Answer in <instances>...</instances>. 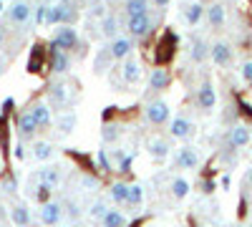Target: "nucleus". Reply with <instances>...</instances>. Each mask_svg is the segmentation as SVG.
Masks as SVG:
<instances>
[{
    "instance_id": "49",
    "label": "nucleus",
    "mask_w": 252,
    "mask_h": 227,
    "mask_svg": "<svg viewBox=\"0 0 252 227\" xmlns=\"http://www.w3.org/2000/svg\"><path fill=\"white\" fill-rule=\"evenodd\" d=\"M247 179H250V184H252V169H250V174H247Z\"/></svg>"
},
{
    "instance_id": "21",
    "label": "nucleus",
    "mask_w": 252,
    "mask_h": 227,
    "mask_svg": "<svg viewBox=\"0 0 252 227\" xmlns=\"http://www.w3.org/2000/svg\"><path fill=\"white\" fill-rule=\"evenodd\" d=\"M31 111H33V116L38 119L40 129H43V127H51V106L46 104V101H38V104H33Z\"/></svg>"
},
{
    "instance_id": "45",
    "label": "nucleus",
    "mask_w": 252,
    "mask_h": 227,
    "mask_svg": "<svg viewBox=\"0 0 252 227\" xmlns=\"http://www.w3.org/2000/svg\"><path fill=\"white\" fill-rule=\"evenodd\" d=\"M10 109H13V98H5L3 101V114H8Z\"/></svg>"
},
{
    "instance_id": "14",
    "label": "nucleus",
    "mask_w": 252,
    "mask_h": 227,
    "mask_svg": "<svg viewBox=\"0 0 252 227\" xmlns=\"http://www.w3.org/2000/svg\"><path fill=\"white\" fill-rule=\"evenodd\" d=\"M146 152H149L152 159L161 162V159L169 157V141H166V139H159V136H152L149 141H146Z\"/></svg>"
},
{
    "instance_id": "9",
    "label": "nucleus",
    "mask_w": 252,
    "mask_h": 227,
    "mask_svg": "<svg viewBox=\"0 0 252 227\" xmlns=\"http://www.w3.org/2000/svg\"><path fill=\"white\" fill-rule=\"evenodd\" d=\"M194 131H197L194 121H189L187 116H177V119H172L169 134H172L174 139H192V136H194Z\"/></svg>"
},
{
    "instance_id": "7",
    "label": "nucleus",
    "mask_w": 252,
    "mask_h": 227,
    "mask_svg": "<svg viewBox=\"0 0 252 227\" xmlns=\"http://www.w3.org/2000/svg\"><path fill=\"white\" fill-rule=\"evenodd\" d=\"M174 162H177L179 169H197V164H199V152H197V147H189V144H187V147H179Z\"/></svg>"
},
{
    "instance_id": "27",
    "label": "nucleus",
    "mask_w": 252,
    "mask_h": 227,
    "mask_svg": "<svg viewBox=\"0 0 252 227\" xmlns=\"http://www.w3.org/2000/svg\"><path fill=\"white\" fill-rule=\"evenodd\" d=\"M101 222H103V227H126V217L119 210H109Z\"/></svg>"
},
{
    "instance_id": "35",
    "label": "nucleus",
    "mask_w": 252,
    "mask_h": 227,
    "mask_svg": "<svg viewBox=\"0 0 252 227\" xmlns=\"http://www.w3.org/2000/svg\"><path fill=\"white\" fill-rule=\"evenodd\" d=\"M106 212H109V207H106L103 202H94V204H91V210H89V215L96 217V220H103V215H106Z\"/></svg>"
},
{
    "instance_id": "32",
    "label": "nucleus",
    "mask_w": 252,
    "mask_h": 227,
    "mask_svg": "<svg viewBox=\"0 0 252 227\" xmlns=\"http://www.w3.org/2000/svg\"><path fill=\"white\" fill-rule=\"evenodd\" d=\"M169 43H177V35H174V33H166V38H164V43H161L159 48H169ZM169 56H174V53H172V51H161V53H159L157 58H159V61H166V58H169Z\"/></svg>"
},
{
    "instance_id": "20",
    "label": "nucleus",
    "mask_w": 252,
    "mask_h": 227,
    "mask_svg": "<svg viewBox=\"0 0 252 227\" xmlns=\"http://www.w3.org/2000/svg\"><path fill=\"white\" fill-rule=\"evenodd\" d=\"M10 220L18 227H28L31 225V210L26 207V204H13L10 207Z\"/></svg>"
},
{
    "instance_id": "18",
    "label": "nucleus",
    "mask_w": 252,
    "mask_h": 227,
    "mask_svg": "<svg viewBox=\"0 0 252 227\" xmlns=\"http://www.w3.org/2000/svg\"><path fill=\"white\" fill-rule=\"evenodd\" d=\"M71 68L68 51H51V71L53 73H66Z\"/></svg>"
},
{
    "instance_id": "1",
    "label": "nucleus",
    "mask_w": 252,
    "mask_h": 227,
    "mask_svg": "<svg viewBox=\"0 0 252 227\" xmlns=\"http://www.w3.org/2000/svg\"><path fill=\"white\" fill-rule=\"evenodd\" d=\"M33 13H35V8L28 0H13L8 8V23H13L18 28H26L33 23Z\"/></svg>"
},
{
    "instance_id": "5",
    "label": "nucleus",
    "mask_w": 252,
    "mask_h": 227,
    "mask_svg": "<svg viewBox=\"0 0 252 227\" xmlns=\"http://www.w3.org/2000/svg\"><path fill=\"white\" fill-rule=\"evenodd\" d=\"M197 106H199L204 114H209V111L217 106V91H215V84L204 81V84L199 86V91H197Z\"/></svg>"
},
{
    "instance_id": "46",
    "label": "nucleus",
    "mask_w": 252,
    "mask_h": 227,
    "mask_svg": "<svg viewBox=\"0 0 252 227\" xmlns=\"http://www.w3.org/2000/svg\"><path fill=\"white\" fill-rule=\"evenodd\" d=\"M152 3H154L157 8H166V5H169V3H172V0H152Z\"/></svg>"
},
{
    "instance_id": "11",
    "label": "nucleus",
    "mask_w": 252,
    "mask_h": 227,
    "mask_svg": "<svg viewBox=\"0 0 252 227\" xmlns=\"http://www.w3.org/2000/svg\"><path fill=\"white\" fill-rule=\"evenodd\" d=\"M63 217V207H61V202H46L43 207H40V222H43L46 227H53L58 225Z\"/></svg>"
},
{
    "instance_id": "17",
    "label": "nucleus",
    "mask_w": 252,
    "mask_h": 227,
    "mask_svg": "<svg viewBox=\"0 0 252 227\" xmlns=\"http://www.w3.org/2000/svg\"><path fill=\"white\" fill-rule=\"evenodd\" d=\"M121 78L126 84H136L141 78V66L136 64L134 58H124V66H121Z\"/></svg>"
},
{
    "instance_id": "24",
    "label": "nucleus",
    "mask_w": 252,
    "mask_h": 227,
    "mask_svg": "<svg viewBox=\"0 0 252 227\" xmlns=\"http://www.w3.org/2000/svg\"><path fill=\"white\" fill-rule=\"evenodd\" d=\"M189 190H192V184H189L187 179H182V177L172 179V184H169V192H172L174 199H184L189 195Z\"/></svg>"
},
{
    "instance_id": "29",
    "label": "nucleus",
    "mask_w": 252,
    "mask_h": 227,
    "mask_svg": "<svg viewBox=\"0 0 252 227\" xmlns=\"http://www.w3.org/2000/svg\"><path fill=\"white\" fill-rule=\"evenodd\" d=\"M109 195H111L114 202H126V199H129V184L114 182V184H111V190H109Z\"/></svg>"
},
{
    "instance_id": "50",
    "label": "nucleus",
    "mask_w": 252,
    "mask_h": 227,
    "mask_svg": "<svg viewBox=\"0 0 252 227\" xmlns=\"http://www.w3.org/2000/svg\"><path fill=\"white\" fill-rule=\"evenodd\" d=\"M0 172H3V162H0Z\"/></svg>"
},
{
    "instance_id": "15",
    "label": "nucleus",
    "mask_w": 252,
    "mask_h": 227,
    "mask_svg": "<svg viewBox=\"0 0 252 227\" xmlns=\"http://www.w3.org/2000/svg\"><path fill=\"white\" fill-rule=\"evenodd\" d=\"M227 141H229V147H232V149H242V147H247V144H250V129L245 127V124H237V127L229 129Z\"/></svg>"
},
{
    "instance_id": "25",
    "label": "nucleus",
    "mask_w": 252,
    "mask_h": 227,
    "mask_svg": "<svg viewBox=\"0 0 252 227\" xmlns=\"http://www.w3.org/2000/svg\"><path fill=\"white\" fill-rule=\"evenodd\" d=\"M124 8H126V15H141V13H149L152 3L149 0H126Z\"/></svg>"
},
{
    "instance_id": "41",
    "label": "nucleus",
    "mask_w": 252,
    "mask_h": 227,
    "mask_svg": "<svg viewBox=\"0 0 252 227\" xmlns=\"http://www.w3.org/2000/svg\"><path fill=\"white\" fill-rule=\"evenodd\" d=\"M89 13H91V15H106V10H103V0H98V3H94V5L89 8Z\"/></svg>"
},
{
    "instance_id": "34",
    "label": "nucleus",
    "mask_w": 252,
    "mask_h": 227,
    "mask_svg": "<svg viewBox=\"0 0 252 227\" xmlns=\"http://www.w3.org/2000/svg\"><path fill=\"white\" fill-rule=\"evenodd\" d=\"M141 199H144L141 187H139V184H131V187H129V199H126V202H129V204H141Z\"/></svg>"
},
{
    "instance_id": "51",
    "label": "nucleus",
    "mask_w": 252,
    "mask_h": 227,
    "mask_svg": "<svg viewBox=\"0 0 252 227\" xmlns=\"http://www.w3.org/2000/svg\"><path fill=\"white\" fill-rule=\"evenodd\" d=\"M0 10H3V3H0Z\"/></svg>"
},
{
    "instance_id": "12",
    "label": "nucleus",
    "mask_w": 252,
    "mask_h": 227,
    "mask_svg": "<svg viewBox=\"0 0 252 227\" xmlns=\"http://www.w3.org/2000/svg\"><path fill=\"white\" fill-rule=\"evenodd\" d=\"M131 48H134V38H129V35L114 38L111 46H109V56L111 58H129L131 56Z\"/></svg>"
},
{
    "instance_id": "40",
    "label": "nucleus",
    "mask_w": 252,
    "mask_h": 227,
    "mask_svg": "<svg viewBox=\"0 0 252 227\" xmlns=\"http://www.w3.org/2000/svg\"><path fill=\"white\" fill-rule=\"evenodd\" d=\"M66 215H68L71 220H78L81 212H78V204H76V202H68V204H66Z\"/></svg>"
},
{
    "instance_id": "23",
    "label": "nucleus",
    "mask_w": 252,
    "mask_h": 227,
    "mask_svg": "<svg viewBox=\"0 0 252 227\" xmlns=\"http://www.w3.org/2000/svg\"><path fill=\"white\" fill-rule=\"evenodd\" d=\"M202 15H204L202 3H187V5H184V18H187L189 26H197L199 20H202Z\"/></svg>"
},
{
    "instance_id": "37",
    "label": "nucleus",
    "mask_w": 252,
    "mask_h": 227,
    "mask_svg": "<svg viewBox=\"0 0 252 227\" xmlns=\"http://www.w3.org/2000/svg\"><path fill=\"white\" fill-rule=\"evenodd\" d=\"M240 73H242V78L247 81V84H252V61H245L242 68H240Z\"/></svg>"
},
{
    "instance_id": "13",
    "label": "nucleus",
    "mask_w": 252,
    "mask_h": 227,
    "mask_svg": "<svg viewBox=\"0 0 252 227\" xmlns=\"http://www.w3.org/2000/svg\"><path fill=\"white\" fill-rule=\"evenodd\" d=\"M169 84H172V73L169 71L161 68V66L152 68V73H149V89L152 91H164Z\"/></svg>"
},
{
    "instance_id": "19",
    "label": "nucleus",
    "mask_w": 252,
    "mask_h": 227,
    "mask_svg": "<svg viewBox=\"0 0 252 227\" xmlns=\"http://www.w3.org/2000/svg\"><path fill=\"white\" fill-rule=\"evenodd\" d=\"M189 58H192L194 64H202L204 58H209V46L202 38H192V43H189Z\"/></svg>"
},
{
    "instance_id": "3",
    "label": "nucleus",
    "mask_w": 252,
    "mask_h": 227,
    "mask_svg": "<svg viewBox=\"0 0 252 227\" xmlns=\"http://www.w3.org/2000/svg\"><path fill=\"white\" fill-rule=\"evenodd\" d=\"M78 46V33L73 26H58L53 38H51V48L53 51H73Z\"/></svg>"
},
{
    "instance_id": "39",
    "label": "nucleus",
    "mask_w": 252,
    "mask_h": 227,
    "mask_svg": "<svg viewBox=\"0 0 252 227\" xmlns=\"http://www.w3.org/2000/svg\"><path fill=\"white\" fill-rule=\"evenodd\" d=\"M131 162H134V154H126V157H124V159L119 162V172H129Z\"/></svg>"
},
{
    "instance_id": "47",
    "label": "nucleus",
    "mask_w": 252,
    "mask_h": 227,
    "mask_svg": "<svg viewBox=\"0 0 252 227\" xmlns=\"http://www.w3.org/2000/svg\"><path fill=\"white\" fill-rule=\"evenodd\" d=\"M15 157H18V159H23V157H26V152H23V147H20V144L15 147Z\"/></svg>"
},
{
    "instance_id": "36",
    "label": "nucleus",
    "mask_w": 252,
    "mask_h": 227,
    "mask_svg": "<svg viewBox=\"0 0 252 227\" xmlns=\"http://www.w3.org/2000/svg\"><path fill=\"white\" fill-rule=\"evenodd\" d=\"M33 18H35V23H38V26H46V18H48V5H35Z\"/></svg>"
},
{
    "instance_id": "2",
    "label": "nucleus",
    "mask_w": 252,
    "mask_h": 227,
    "mask_svg": "<svg viewBox=\"0 0 252 227\" xmlns=\"http://www.w3.org/2000/svg\"><path fill=\"white\" fill-rule=\"evenodd\" d=\"M157 26V20L152 13H141V15H129V20H126V33H129V38H146Z\"/></svg>"
},
{
    "instance_id": "8",
    "label": "nucleus",
    "mask_w": 252,
    "mask_h": 227,
    "mask_svg": "<svg viewBox=\"0 0 252 227\" xmlns=\"http://www.w3.org/2000/svg\"><path fill=\"white\" fill-rule=\"evenodd\" d=\"M68 98H71V89L66 84H51L48 86V104L53 109H63L68 106Z\"/></svg>"
},
{
    "instance_id": "30",
    "label": "nucleus",
    "mask_w": 252,
    "mask_h": 227,
    "mask_svg": "<svg viewBox=\"0 0 252 227\" xmlns=\"http://www.w3.org/2000/svg\"><path fill=\"white\" fill-rule=\"evenodd\" d=\"M76 129V114L73 111H66L61 116V121H58V131L61 134H71Z\"/></svg>"
},
{
    "instance_id": "42",
    "label": "nucleus",
    "mask_w": 252,
    "mask_h": 227,
    "mask_svg": "<svg viewBox=\"0 0 252 227\" xmlns=\"http://www.w3.org/2000/svg\"><path fill=\"white\" fill-rule=\"evenodd\" d=\"M15 190H18V179L10 174V177L5 179V192H15Z\"/></svg>"
},
{
    "instance_id": "6",
    "label": "nucleus",
    "mask_w": 252,
    "mask_h": 227,
    "mask_svg": "<svg viewBox=\"0 0 252 227\" xmlns=\"http://www.w3.org/2000/svg\"><path fill=\"white\" fill-rule=\"evenodd\" d=\"M209 58H212V64H217V66H229L232 64V46H229L227 40H217V43L209 46Z\"/></svg>"
},
{
    "instance_id": "48",
    "label": "nucleus",
    "mask_w": 252,
    "mask_h": 227,
    "mask_svg": "<svg viewBox=\"0 0 252 227\" xmlns=\"http://www.w3.org/2000/svg\"><path fill=\"white\" fill-rule=\"evenodd\" d=\"M3 43H5V28L0 26V46H3Z\"/></svg>"
},
{
    "instance_id": "28",
    "label": "nucleus",
    "mask_w": 252,
    "mask_h": 227,
    "mask_svg": "<svg viewBox=\"0 0 252 227\" xmlns=\"http://www.w3.org/2000/svg\"><path fill=\"white\" fill-rule=\"evenodd\" d=\"M101 33L106 35V38H116V33H119V20H116V15H103Z\"/></svg>"
},
{
    "instance_id": "52",
    "label": "nucleus",
    "mask_w": 252,
    "mask_h": 227,
    "mask_svg": "<svg viewBox=\"0 0 252 227\" xmlns=\"http://www.w3.org/2000/svg\"><path fill=\"white\" fill-rule=\"evenodd\" d=\"M103 3H109V0H103Z\"/></svg>"
},
{
    "instance_id": "16",
    "label": "nucleus",
    "mask_w": 252,
    "mask_h": 227,
    "mask_svg": "<svg viewBox=\"0 0 252 227\" xmlns=\"http://www.w3.org/2000/svg\"><path fill=\"white\" fill-rule=\"evenodd\" d=\"M224 20H227L224 5H220V3H212V5L207 8V23H209V28H212V31H220V28L224 26Z\"/></svg>"
},
{
    "instance_id": "31",
    "label": "nucleus",
    "mask_w": 252,
    "mask_h": 227,
    "mask_svg": "<svg viewBox=\"0 0 252 227\" xmlns=\"http://www.w3.org/2000/svg\"><path fill=\"white\" fill-rule=\"evenodd\" d=\"M119 134H121V131H119L116 124H106V127L101 129V139H103V141H116Z\"/></svg>"
},
{
    "instance_id": "53",
    "label": "nucleus",
    "mask_w": 252,
    "mask_h": 227,
    "mask_svg": "<svg viewBox=\"0 0 252 227\" xmlns=\"http://www.w3.org/2000/svg\"><path fill=\"white\" fill-rule=\"evenodd\" d=\"M247 227H252V225H247Z\"/></svg>"
},
{
    "instance_id": "33",
    "label": "nucleus",
    "mask_w": 252,
    "mask_h": 227,
    "mask_svg": "<svg viewBox=\"0 0 252 227\" xmlns=\"http://www.w3.org/2000/svg\"><path fill=\"white\" fill-rule=\"evenodd\" d=\"M40 46H35V51H33V56H31V61H28V71L31 73H38L40 71V66H43V58H40V51H38Z\"/></svg>"
},
{
    "instance_id": "26",
    "label": "nucleus",
    "mask_w": 252,
    "mask_h": 227,
    "mask_svg": "<svg viewBox=\"0 0 252 227\" xmlns=\"http://www.w3.org/2000/svg\"><path fill=\"white\" fill-rule=\"evenodd\" d=\"M53 154H56V147H53V144H48V141H38V144H33V157H35V159L46 162V159H51Z\"/></svg>"
},
{
    "instance_id": "22",
    "label": "nucleus",
    "mask_w": 252,
    "mask_h": 227,
    "mask_svg": "<svg viewBox=\"0 0 252 227\" xmlns=\"http://www.w3.org/2000/svg\"><path fill=\"white\" fill-rule=\"evenodd\" d=\"M38 179L40 184H46V187H58V182H61V169L58 167H46V169H40L38 172Z\"/></svg>"
},
{
    "instance_id": "44",
    "label": "nucleus",
    "mask_w": 252,
    "mask_h": 227,
    "mask_svg": "<svg viewBox=\"0 0 252 227\" xmlns=\"http://www.w3.org/2000/svg\"><path fill=\"white\" fill-rule=\"evenodd\" d=\"M212 190H215V182H209V179H204V182H202V192H204V195H209V192H212Z\"/></svg>"
},
{
    "instance_id": "43",
    "label": "nucleus",
    "mask_w": 252,
    "mask_h": 227,
    "mask_svg": "<svg viewBox=\"0 0 252 227\" xmlns=\"http://www.w3.org/2000/svg\"><path fill=\"white\" fill-rule=\"evenodd\" d=\"M81 184H83L86 190H91V187H98V182H96L94 177H83V179H81Z\"/></svg>"
},
{
    "instance_id": "4",
    "label": "nucleus",
    "mask_w": 252,
    "mask_h": 227,
    "mask_svg": "<svg viewBox=\"0 0 252 227\" xmlns=\"http://www.w3.org/2000/svg\"><path fill=\"white\" fill-rule=\"evenodd\" d=\"M144 116H146V121H149V124H154V127H161V124L169 121V104L161 101V98L149 101L146 109H144Z\"/></svg>"
},
{
    "instance_id": "38",
    "label": "nucleus",
    "mask_w": 252,
    "mask_h": 227,
    "mask_svg": "<svg viewBox=\"0 0 252 227\" xmlns=\"http://www.w3.org/2000/svg\"><path fill=\"white\" fill-rule=\"evenodd\" d=\"M98 164H101V169H103V172H111V164H109L106 149H101V152H98Z\"/></svg>"
},
{
    "instance_id": "10",
    "label": "nucleus",
    "mask_w": 252,
    "mask_h": 227,
    "mask_svg": "<svg viewBox=\"0 0 252 227\" xmlns=\"http://www.w3.org/2000/svg\"><path fill=\"white\" fill-rule=\"evenodd\" d=\"M38 129H40V124L33 116V111H23L18 116V134H20V139H31Z\"/></svg>"
}]
</instances>
